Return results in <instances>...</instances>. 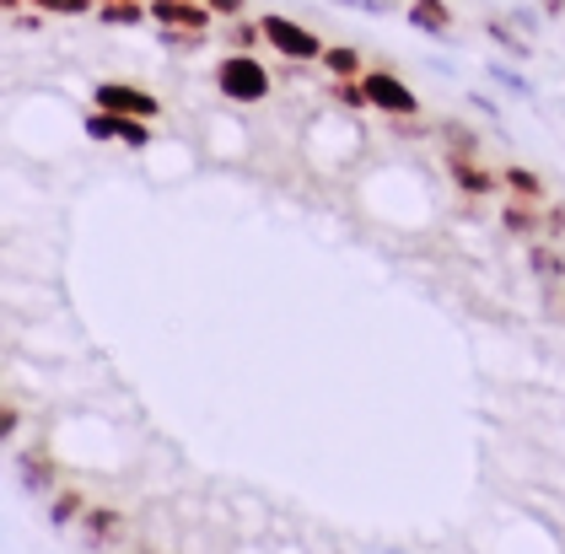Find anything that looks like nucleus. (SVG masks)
<instances>
[{
  "label": "nucleus",
  "instance_id": "1",
  "mask_svg": "<svg viewBox=\"0 0 565 554\" xmlns=\"http://www.w3.org/2000/svg\"><path fill=\"white\" fill-rule=\"evenodd\" d=\"M216 92L221 97H232V103H264L269 92H275V76H269V65H259L254 54H243V49H226V60L216 65Z\"/></svg>",
  "mask_w": 565,
  "mask_h": 554
},
{
  "label": "nucleus",
  "instance_id": "2",
  "mask_svg": "<svg viewBox=\"0 0 565 554\" xmlns=\"http://www.w3.org/2000/svg\"><path fill=\"white\" fill-rule=\"evenodd\" d=\"M76 533H82V550L87 554H114L125 550V539H130V512L114 507V501H87Z\"/></svg>",
  "mask_w": 565,
  "mask_h": 554
},
{
  "label": "nucleus",
  "instance_id": "3",
  "mask_svg": "<svg viewBox=\"0 0 565 554\" xmlns=\"http://www.w3.org/2000/svg\"><path fill=\"white\" fill-rule=\"evenodd\" d=\"M259 33H264V43L286 60V65H312V60H323V39H318L312 28H302V22L280 17V11L259 17Z\"/></svg>",
  "mask_w": 565,
  "mask_h": 554
},
{
  "label": "nucleus",
  "instance_id": "4",
  "mask_svg": "<svg viewBox=\"0 0 565 554\" xmlns=\"http://www.w3.org/2000/svg\"><path fill=\"white\" fill-rule=\"evenodd\" d=\"M361 92H366V108H377L388 119H420V97L393 71H361Z\"/></svg>",
  "mask_w": 565,
  "mask_h": 554
},
{
  "label": "nucleus",
  "instance_id": "5",
  "mask_svg": "<svg viewBox=\"0 0 565 554\" xmlns=\"http://www.w3.org/2000/svg\"><path fill=\"white\" fill-rule=\"evenodd\" d=\"M92 103L97 108H108V114H130V119H162V103H157V92H146V86L135 82H97L92 86Z\"/></svg>",
  "mask_w": 565,
  "mask_h": 554
},
{
  "label": "nucleus",
  "instance_id": "6",
  "mask_svg": "<svg viewBox=\"0 0 565 554\" xmlns=\"http://www.w3.org/2000/svg\"><path fill=\"white\" fill-rule=\"evenodd\" d=\"M146 17L157 28H200V33H216V11L205 0H146Z\"/></svg>",
  "mask_w": 565,
  "mask_h": 554
},
{
  "label": "nucleus",
  "instance_id": "7",
  "mask_svg": "<svg viewBox=\"0 0 565 554\" xmlns=\"http://www.w3.org/2000/svg\"><path fill=\"white\" fill-rule=\"evenodd\" d=\"M17 484H22L28 496H54V490H60L54 452H49V447H28V452L17 458Z\"/></svg>",
  "mask_w": 565,
  "mask_h": 554
},
{
  "label": "nucleus",
  "instance_id": "8",
  "mask_svg": "<svg viewBox=\"0 0 565 554\" xmlns=\"http://www.w3.org/2000/svg\"><path fill=\"white\" fill-rule=\"evenodd\" d=\"M447 178H452L463 194H475V200H484V194L501 189V178H495L490 168H479L475 151H447Z\"/></svg>",
  "mask_w": 565,
  "mask_h": 554
},
{
  "label": "nucleus",
  "instance_id": "9",
  "mask_svg": "<svg viewBox=\"0 0 565 554\" xmlns=\"http://www.w3.org/2000/svg\"><path fill=\"white\" fill-rule=\"evenodd\" d=\"M409 28L426 33V39H436V43L458 39V33H452V6H447V0H409Z\"/></svg>",
  "mask_w": 565,
  "mask_h": 554
},
{
  "label": "nucleus",
  "instance_id": "10",
  "mask_svg": "<svg viewBox=\"0 0 565 554\" xmlns=\"http://www.w3.org/2000/svg\"><path fill=\"white\" fill-rule=\"evenodd\" d=\"M501 226L512 232V237H544V200H512V205H501Z\"/></svg>",
  "mask_w": 565,
  "mask_h": 554
},
{
  "label": "nucleus",
  "instance_id": "11",
  "mask_svg": "<svg viewBox=\"0 0 565 554\" xmlns=\"http://www.w3.org/2000/svg\"><path fill=\"white\" fill-rule=\"evenodd\" d=\"M527 269L539 280H565V248H555V237H533L527 243Z\"/></svg>",
  "mask_w": 565,
  "mask_h": 554
},
{
  "label": "nucleus",
  "instance_id": "12",
  "mask_svg": "<svg viewBox=\"0 0 565 554\" xmlns=\"http://www.w3.org/2000/svg\"><path fill=\"white\" fill-rule=\"evenodd\" d=\"M82 512H87V496L71 484V490H54V501H49V528L54 533H71L76 522H82Z\"/></svg>",
  "mask_w": 565,
  "mask_h": 554
},
{
  "label": "nucleus",
  "instance_id": "13",
  "mask_svg": "<svg viewBox=\"0 0 565 554\" xmlns=\"http://www.w3.org/2000/svg\"><path fill=\"white\" fill-rule=\"evenodd\" d=\"M97 22L103 28H140L146 22V0H103L97 6Z\"/></svg>",
  "mask_w": 565,
  "mask_h": 554
},
{
  "label": "nucleus",
  "instance_id": "14",
  "mask_svg": "<svg viewBox=\"0 0 565 554\" xmlns=\"http://www.w3.org/2000/svg\"><path fill=\"white\" fill-rule=\"evenodd\" d=\"M211 39H216V33H200V28H157V43L173 49V54H200Z\"/></svg>",
  "mask_w": 565,
  "mask_h": 554
},
{
  "label": "nucleus",
  "instance_id": "15",
  "mask_svg": "<svg viewBox=\"0 0 565 554\" xmlns=\"http://www.w3.org/2000/svg\"><path fill=\"white\" fill-rule=\"evenodd\" d=\"M484 39L495 43V49H507V54H518V60H527V54H533V43L518 39L507 17H490V22H484Z\"/></svg>",
  "mask_w": 565,
  "mask_h": 554
},
{
  "label": "nucleus",
  "instance_id": "16",
  "mask_svg": "<svg viewBox=\"0 0 565 554\" xmlns=\"http://www.w3.org/2000/svg\"><path fill=\"white\" fill-rule=\"evenodd\" d=\"M484 76L501 86V92H512V97H522V103H533V82H527V76H518V65H501V60H490V65H484Z\"/></svg>",
  "mask_w": 565,
  "mask_h": 554
},
{
  "label": "nucleus",
  "instance_id": "17",
  "mask_svg": "<svg viewBox=\"0 0 565 554\" xmlns=\"http://www.w3.org/2000/svg\"><path fill=\"white\" fill-rule=\"evenodd\" d=\"M323 71H329V76H361V71H366V65H361V49H350V43H334V49H329V43H323Z\"/></svg>",
  "mask_w": 565,
  "mask_h": 554
},
{
  "label": "nucleus",
  "instance_id": "18",
  "mask_svg": "<svg viewBox=\"0 0 565 554\" xmlns=\"http://www.w3.org/2000/svg\"><path fill=\"white\" fill-rule=\"evenodd\" d=\"M501 183H507L518 200H544V178H539V172H527V168H518V162H512V168H501Z\"/></svg>",
  "mask_w": 565,
  "mask_h": 554
},
{
  "label": "nucleus",
  "instance_id": "19",
  "mask_svg": "<svg viewBox=\"0 0 565 554\" xmlns=\"http://www.w3.org/2000/svg\"><path fill=\"white\" fill-rule=\"evenodd\" d=\"M221 43H226V49H243V54H254V49L264 43V33H259V22H243V17H232V22H226V33H221Z\"/></svg>",
  "mask_w": 565,
  "mask_h": 554
},
{
  "label": "nucleus",
  "instance_id": "20",
  "mask_svg": "<svg viewBox=\"0 0 565 554\" xmlns=\"http://www.w3.org/2000/svg\"><path fill=\"white\" fill-rule=\"evenodd\" d=\"M33 11H44V17H87L97 11V0H28Z\"/></svg>",
  "mask_w": 565,
  "mask_h": 554
},
{
  "label": "nucleus",
  "instance_id": "21",
  "mask_svg": "<svg viewBox=\"0 0 565 554\" xmlns=\"http://www.w3.org/2000/svg\"><path fill=\"white\" fill-rule=\"evenodd\" d=\"M17 430H22V404H6V398H0V447H6Z\"/></svg>",
  "mask_w": 565,
  "mask_h": 554
},
{
  "label": "nucleus",
  "instance_id": "22",
  "mask_svg": "<svg viewBox=\"0 0 565 554\" xmlns=\"http://www.w3.org/2000/svg\"><path fill=\"white\" fill-rule=\"evenodd\" d=\"M441 140H447V151H475V135L463 125H441Z\"/></svg>",
  "mask_w": 565,
  "mask_h": 554
},
{
  "label": "nucleus",
  "instance_id": "23",
  "mask_svg": "<svg viewBox=\"0 0 565 554\" xmlns=\"http://www.w3.org/2000/svg\"><path fill=\"white\" fill-rule=\"evenodd\" d=\"M544 237H565V205H544Z\"/></svg>",
  "mask_w": 565,
  "mask_h": 554
},
{
  "label": "nucleus",
  "instance_id": "24",
  "mask_svg": "<svg viewBox=\"0 0 565 554\" xmlns=\"http://www.w3.org/2000/svg\"><path fill=\"white\" fill-rule=\"evenodd\" d=\"M340 6H350V11H372V17H388L393 0H340Z\"/></svg>",
  "mask_w": 565,
  "mask_h": 554
},
{
  "label": "nucleus",
  "instance_id": "25",
  "mask_svg": "<svg viewBox=\"0 0 565 554\" xmlns=\"http://www.w3.org/2000/svg\"><path fill=\"white\" fill-rule=\"evenodd\" d=\"M205 6L216 11V22H221V17L232 22V17H243V6H248V0H205Z\"/></svg>",
  "mask_w": 565,
  "mask_h": 554
},
{
  "label": "nucleus",
  "instance_id": "26",
  "mask_svg": "<svg viewBox=\"0 0 565 554\" xmlns=\"http://www.w3.org/2000/svg\"><path fill=\"white\" fill-rule=\"evenodd\" d=\"M507 22H512V28H522V33H533V28H539V17H533V11H512Z\"/></svg>",
  "mask_w": 565,
  "mask_h": 554
},
{
  "label": "nucleus",
  "instance_id": "27",
  "mask_svg": "<svg viewBox=\"0 0 565 554\" xmlns=\"http://www.w3.org/2000/svg\"><path fill=\"white\" fill-rule=\"evenodd\" d=\"M469 103H475L479 114H490V119H501V108H495V103H490V97H479V92H475V97H469Z\"/></svg>",
  "mask_w": 565,
  "mask_h": 554
},
{
  "label": "nucleus",
  "instance_id": "28",
  "mask_svg": "<svg viewBox=\"0 0 565 554\" xmlns=\"http://www.w3.org/2000/svg\"><path fill=\"white\" fill-rule=\"evenodd\" d=\"M119 554H157V544H125Z\"/></svg>",
  "mask_w": 565,
  "mask_h": 554
},
{
  "label": "nucleus",
  "instance_id": "29",
  "mask_svg": "<svg viewBox=\"0 0 565 554\" xmlns=\"http://www.w3.org/2000/svg\"><path fill=\"white\" fill-rule=\"evenodd\" d=\"M22 6H28V0H0V11H22Z\"/></svg>",
  "mask_w": 565,
  "mask_h": 554
},
{
  "label": "nucleus",
  "instance_id": "30",
  "mask_svg": "<svg viewBox=\"0 0 565 554\" xmlns=\"http://www.w3.org/2000/svg\"><path fill=\"white\" fill-rule=\"evenodd\" d=\"M97 6H103V0H97Z\"/></svg>",
  "mask_w": 565,
  "mask_h": 554
}]
</instances>
